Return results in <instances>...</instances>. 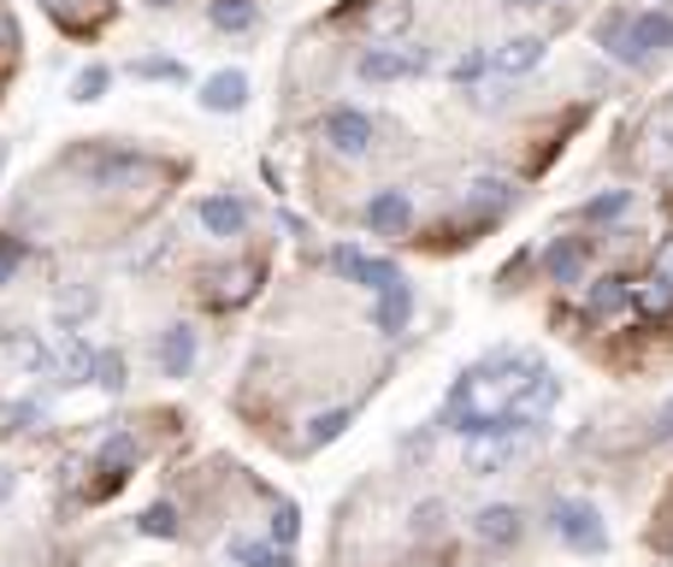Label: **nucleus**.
I'll list each match as a JSON object with an SVG mask.
<instances>
[{
  "label": "nucleus",
  "mask_w": 673,
  "mask_h": 567,
  "mask_svg": "<svg viewBox=\"0 0 673 567\" xmlns=\"http://www.w3.org/2000/svg\"><path fill=\"white\" fill-rule=\"evenodd\" d=\"M413 24V0H367V36L372 42H396Z\"/></svg>",
  "instance_id": "6ab92c4d"
},
{
  "label": "nucleus",
  "mask_w": 673,
  "mask_h": 567,
  "mask_svg": "<svg viewBox=\"0 0 673 567\" xmlns=\"http://www.w3.org/2000/svg\"><path fill=\"white\" fill-rule=\"evenodd\" d=\"M485 72H491V54H485V48H467V54L449 65V77H455V83H473V77H485Z\"/></svg>",
  "instance_id": "f704fd0d"
},
{
  "label": "nucleus",
  "mask_w": 673,
  "mask_h": 567,
  "mask_svg": "<svg viewBox=\"0 0 673 567\" xmlns=\"http://www.w3.org/2000/svg\"><path fill=\"white\" fill-rule=\"evenodd\" d=\"M514 189L508 178H467V189H461V201H467V213H479V219H496V213H508L514 208Z\"/></svg>",
  "instance_id": "4468645a"
},
{
  "label": "nucleus",
  "mask_w": 673,
  "mask_h": 567,
  "mask_svg": "<svg viewBox=\"0 0 673 567\" xmlns=\"http://www.w3.org/2000/svg\"><path fill=\"white\" fill-rule=\"evenodd\" d=\"M632 307L644 319H667L673 314V279H655V272H650L644 284H632Z\"/></svg>",
  "instance_id": "5701e85b"
},
{
  "label": "nucleus",
  "mask_w": 673,
  "mask_h": 567,
  "mask_svg": "<svg viewBox=\"0 0 673 567\" xmlns=\"http://www.w3.org/2000/svg\"><path fill=\"white\" fill-rule=\"evenodd\" d=\"M24 261H30L24 237H0V284H12V272H19Z\"/></svg>",
  "instance_id": "c9c22d12"
},
{
  "label": "nucleus",
  "mask_w": 673,
  "mask_h": 567,
  "mask_svg": "<svg viewBox=\"0 0 673 567\" xmlns=\"http://www.w3.org/2000/svg\"><path fill=\"white\" fill-rule=\"evenodd\" d=\"M143 154H136V148H107V154H95V160L90 166H83V171H90V183L95 189H125V183H136V178H143Z\"/></svg>",
  "instance_id": "6e6552de"
},
{
  "label": "nucleus",
  "mask_w": 673,
  "mask_h": 567,
  "mask_svg": "<svg viewBox=\"0 0 673 567\" xmlns=\"http://www.w3.org/2000/svg\"><path fill=\"white\" fill-rule=\"evenodd\" d=\"M585 261H591V237H556V243L544 249L549 284H579L585 279Z\"/></svg>",
  "instance_id": "1a4fd4ad"
},
{
  "label": "nucleus",
  "mask_w": 673,
  "mask_h": 567,
  "mask_svg": "<svg viewBox=\"0 0 673 567\" xmlns=\"http://www.w3.org/2000/svg\"><path fill=\"white\" fill-rule=\"evenodd\" d=\"M508 7H544V0H508Z\"/></svg>",
  "instance_id": "37998d69"
},
{
  "label": "nucleus",
  "mask_w": 673,
  "mask_h": 567,
  "mask_svg": "<svg viewBox=\"0 0 673 567\" xmlns=\"http://www.w3.org/2000/svg\"><path fill=\"white\" fill-rule=\"evenodd\" d=\"M296 538H302V508L296 503H278V508H272V544L290 549Z\"/></svg>",
  "instance_id": "c756f323"
},
{
  "label": "nucleus",
  "mask_w": 673,
  "mask_h": 567,
  "mask_svg": "<svg viewBox=\"0 0 673 567\" xmlns=\"http://www.w3.org/2000/svg\"><path fill=\"white\" fill-rule=\"evenodd\" d=\"M224 556H231L236 567H296V561H290V549H278V544H249V538H231V544H224Z\"/></svg>",
  "instance_id": "b1692460"
},
{
  "label": "nucleus",
  "mask_w": 673,
  "mask_h": 567,
  "mask_svg": "<svg viewBox=\"0 0 673 567\" xmlns=\"http://www.w3.org/2000/svg\"><path fill=\"white\" fill-rule=\"evenodd\" d=\"M42 7H48V12H54V19H60V24H72V19H77V0H42Z\"/></svg>",
  "instance_id": "a19ab883"
},
{
  "label": "nucleus",
  "mask_w": 673,
  "mask_h": 567,
  "mask_svg": "<svg viewBox=\"0 0 673 567\" xmlns=\"http://www.w3.org/2000/svg\"><path fill=\"white\" fill-rule=\"evenodd\" d=\"M136 461H143V443H136V432H113V438H101V450H95V468L107 473V491L125 473H136Z\"/></svg>",
  "instance_id": "2eb2a0df"
},
{
  "label": "nucleus",
  "mask_w": 673,
  "mask_h": 567,
  "mask_svg": "<svg viewBox=\"0 0 673 567\" xmlns=\"http://www.w3.org/2000/svg\"><path fill=\"white\" fill-rule=\"evenodd\" d=\"M7 355L19 360V372H30V378H48V372H60V349L54 343H42L36 332H19L7 343Z\"/></svg>",
  "instance_id": "a211bd4d"
},
{
  "label": "nucleus",
  "mask_w": 673,
  "mask_h": 567,
  "mask_svg": "<svg viewBox=\"0 0 673 567\" xmlns=\"http://www.w3.org/2000/svg\"><path fill=\"white\" fill-rule=\"evenodd\" d=\"M673 48V19L667 12H632V30H627V48H620V65H632V72H644L650 60H662Z\"/></svg>",
  "instance_id": "7ed1b4c3"
},
{
  "label": "nucleus",
  "mask_w": 673,
  "mask_h": 567,
  "mask_svg": "<svg viewBox=\"0 0 673 567\" xmlns=\"http://www.w3.org/2000/svg\"><path fill=\"white\" fill-rule=\"evenodd\" d=\"M655 143H662V160L673 154V118H662V125H655Z\"/></svg>",
  "instance_id": "79ce46f5"
},
{
  "label": "nucleus",
  "mask_w": 673,
  "mask_h": 567,
  "mask_svg": "<svg viewBox=\"0 0 673 567\" xmlns=\"http://www.w3.org/2000/svg\"><path fill=\"white\" fill-rule=\"evenodd\" d=\"M349 426H355V408H325V414L307 420V450H319V443H337Z\"/></svg>",
  "instance_id": "393cba45"
},
{
  "label": "nucleus",
  "mask_w": 673,
  "mask_h": 567,
  "mask_svg": "<svg viewBox=\"0 0 673 567\" xmlns=\"http://www.w3.org/2000/svg\"><path fill=\"white\" fill-rule=\"evenodd\" d=\"M95 284H77V290H65V296H60V325H77L83 314H95Z\"/></svg>",
  "instance_id": "7c9ffc66"
},
{
  "label": "nucleus",
  "mask_w": 673,
  "mask_h": 567,
  "mask_svg": "<svg viewBox=\"0 0 673 567\" xmlns=\"http://www.w3.org/2000/svg\"><path fill=\"white\" fill-rule=\"evenodd\" d=\"M390 284H402V272H396V261H367V279H360V290H372V296H385Z\"/></svg>",
  "instance_id": "e433bc0d"
},
{
  "label": "nucleus",
  "mask_w": 673,
  "mask_h": 567,
  "mask_svg": "<svg viewBox=\"0 0 673 567\" xmlns=\"http://www.w3.org/2000/svg\"><path fill=\"white\" fill-rule=\"evenodd\" d=\"M655 279H673V237L655 243Z\"/></svg>",
  "instance_id": "4c0bfd02"
},
{
  "label": "nucleus",
  "mask_w": 673,
  "mask_h": 567,
  "mask_svg": "<svg viewBox=\"0 0 673 567\" xmlns=\"http://www.w3.org/2000/svg\"><path fill=\"white\" fill-rule=\"evenodd\" d=\"M207 24L224 30V36H249L261 24V12H254V0H207Z\"/></svg>",
  "instance_id": "412c9836"
},
{
  "label": "nucleus",
  "mask_w": 673,
  "mask_h": 567,
  "mask_svg": "<svg viewBox=\"0 0 673 567\" xmlns=\"http://www.w3.org/2000/svg\"><path fill=\"white\" fill-rule=\"evenodd\" d=\"M544 36H508L503 48L491 54V72H503V77H526V72H538L544 65Z\"/></svg>",
  "instance_id": "ddd939ff"
},
{
  "label": "nucleus",
  "mask_w": 673,
  "mask_h": 567,
  "mask_svg": "<svg viewBox=\"0 0 673 567\" xmlns=\"http://www.w3.org/2000/svg\"><path fill=\"white\" fill-rule=\"evenodd\" d=\"M95 385L107 390V397H118V390H125V355H118V349H101V355H95Z\"/></svg>",
  "instance_id": "c85d7f7f"
},
{
  "label": "nucleus",
  "mask_w": 673,
  "mask_h": 567,
  "mask_svg": "<svg viewBox=\"0 0 673 567\" xmlns=\"http://www.w3.org/2000/svg\"><path fill=\"white\" fill-rule=\"evenodd\" d=\"M632 307V279H620V272H602V279L585 290V319H614Z\"/></svg>",
  "instance_id": "f8f14e48"
},
{
  "label": "nucleus",
  "mask_w": 673,
  "mask_h": 567,
  "mask_svg": "<svg viewBox=\"0 0 673 567\" xmlns=\"http://www.w3.org/2000/svg\"><path fill=\"white\" fill-rule=\"evenodd\" d=\"M136 532H143V538H178L183 521H178V508H171V503H148L143 514H136Z\"/></svg>",
  "instance_id": "a878e982"
},
{
  "label": "nucleus",
  "mask_w": 673,
  "mask_h": 567,
  "mask_svg": "<svg viewBox=\"0 0 673 567\" xmlns=\"http://www.w3.org/2000/svg\"><path fill=\"white\" fill-rule=\"evenodd\" d=\"M627 208H632V189H609V196L585 201V219H591V225H602V219H620Z\"/></svg>",
  "instance_id": "473e14b6"
},
{
  "label": "nucleus",
  "mask_w": 673,
  "mask_h": 567,
  "mask_svg": "<svg viewBox=\"0 0 673 567\" xmlns=\"http://www.w3.org/2000/svg\"><path fill=\"white\" fill-rule=\"evenodd\" d=\"M367 261H372V254H360V249H349V243H337L332 254H325V266H332L337 279H349V284L367 279Z\"/></svg>",
  "instance_id": "bb28decb"
},
{
  "label": "nucleus",
  "mask_w": 673,
  "mask_h": 567,
  "mask_svg": "<svg viewBox=\"0 0 673 567\" xmlns=\"http://www.w3.org/2000/svg\"><path fill=\"white\" fill-rule=\"evenodd\" d=\"M650 438H655V443H667V438H673V402H662V414H655Z\"/></svg>",
  "instance_id": "58836bf2"
},
{
  "label": "nucleus",
  "mask_w": 673,
  "mask_h": 567,
  "mask_svg": "<svg viewBox=\"0 0 673 567\" xmlns=\"http://www.w3.org/2000/svg\"><path fill=\"white\" fill-rule=\"evenodd\" d=\"M367 225H372V237H408L413 231V196L408 189H378L367 201Z\"/></svg>",
  "instance_id": "0eeeda50"
},
{
  "label": "nucleus",
  "mask_w": 673,
  "mask_h": 567,
  "mask_svg": "<svg viewBox=\"0 0 673 567\" xmlns=\"http://www.w3.org/2000/svg\"><path fill=\"white\" fill-rule=\"evenodd\" d=\"M0 171H7V143H0Z\"/></svg>",
  "instance_id": "a18cd8bd"
},
{
  "label": "nucleus",
  "mask_w": 673,
  "mask_h": 567,
  "mask_svg": "<svg viewBox=\"0 0 673 567\" xmlns=\"http://www.w3.org/2000/svg\"><path fill=\"white\" fill-rule=\"evenodd\" d=\"M107 83H113L107 65H83V72L72 77V101H101V95H107Z\"/></svg>",
  "instance_id": "2f4dec72"
},
{
  "label": "nucleus",
  "mask_w": 673,
  "mask_h": 567,
  "mask_svg": "<svg viewBox=\"0 0 673 567\" xmlns=\"http://www.w3.org/2000/svg\"><path fill=\"white\" fill-rule=\"evenodd\" d=\"M538 438H544V426H538V432H508V438H467V473H473V479L503 473L508 461H520Z\"/></svg>",
  "instance_id": "20e7f679"
},
{
  "label": "nucleus",
  "mask_w": 673,
  "mask_h": 567,
  "mask_svg": "<svg viewBox=\"0 0 673 567\" xmlns=\"http://www.w3.org/2000/svg\"><path fill=\"white\" fill-rule=\"evenodd\" d=\"M201 107L207 113H243L249 107V72H213L201 83Z\"/></svg>",
  "instance_id": "f3484780"
},
{
  "label": "nucleus",
  "mask_w": 673,
  "mask_h": 567,
  "mask_svg": "<svg viewBox=\"0 0 673 567\" xmlns=\"http://www.w3.org/2000/svg\"><path fill=\"white\" fill-rule=\"evenodd\" d=\"M408 319H413V284L408 279L390 284L385 296H372V332L396 337V332H408Z\"/></svg>",
  "instance_id": "dca6fc26"
},
{
  "label": "nucleus",
  "mask_w": 673,
  "mask_h": 567,
  "mask_svg": "<svg viewBox=\"0 0 673 567\" xmlns=\"http://www.w3.org/2000/svg\"><path fill=\"white\" fill-rule=\"evenodd\" d=\"M12 491H19V473H12V468H7V461H0V508H7V503H12Z\"/></svg>",
  "instance_id": "ea45409f"
},
{
  "label": "nucleus",
  "mask_w": 673,
  "mask_h": 567,
  "mask_svg": "<svg viewBox=\"0 0 673 567\" xmlns=\"http://www.w3.org/2000/svg\"><path fill=\"white\" fill-rule=\"evenodd\" d=\"M196 219H201L213 237H243V231H249V201H243V196H201Z\"/></svg>",
  "instance_id": "9b49d317"
},
{
  "label": "nucleus",
  "mask_w": 673,
  "mask_h": 567,
  "mask_svg": "<svg viewBox=\"0 0 673 567\" xmlns=\"http://www.w3.org/2000/svg\"><path fill=\"white\" fill-rule=\"evenodd\" d=\"M556 402H561V378L549 372V367H538V372H532L520 390H514V402H508V408H514L520 420H544Z\"/></svg>",
  "instance_id": "9d476101"
},
{
  "label": "nucleus",
  "mask_w": 673,
  "mask_h": 567,
  "mask_svg": "<svg viewBox=\"0 0 673 567\" xmlns=\"http://www.w3.org/2000/svg\"><path fill=\"white\" fill-rule=\"evenodd\" d=\"M189 367H196V332H189V325H166L160 332V372L189 378Z\"/></svg>",
  "instance_id": "aec40b11"
},
{
  "label": "nucleus",
  "mask_w": 673,
  "mask_h": 567,
  "mask_svg": "<svg viewBox=\"0 0 673 567\" xmlns=\"http://www.w3.org/2000/svg\"><path fill=\"white\" fill-rule=\"evenodd\" d=\"M136 77L143 83H183L189 65L183 60H136Z\"/></svg>",
  "instance_id": "72a5a7b5"
},
{
  "label": "nucleus",
  "mask_w": 673,
  "mask_h": 567,
  "mask_svg": "<svg viewBox=\"0 0 673 567\" xmlns=\"http://www.w3.org/2000/svg\"><path fill=\"white\" fill-rule=\"evenodd\" d=\"M213 284H219V290H213V302H219V307H236V302H249V296H254V284H261V266L243 261V266L219 272Z\"/></svg>",
  "instance_id": "4be33fe9"
},
{
  "label": "nucleus",
  "mask_w": 673,
  "mask_h": 567,
  "mask_svg": "<svg viewBox=\"0 0 673 567\" xmlns=\"http://www.w3.org/2000/svg\"><path fill=\"white\" fill-rule=\"evenodd\" d=\"M443 521H449V508L438 503V496H425V503L408 514V532H413V538H438V532H443Z\"/></svg>",
  "instance_id": "cd10ccee"
},
{
  "label": "nucleus",
  "mask_w": 673,
  "mask_h": 567,
  "mask_svg": "<svg viewBox=\"0 0 673 567\" xmlns=\"http://www.w3.org/2000/svg\"><path fill=\"white\" fill-rule=\"evenodd\" d=\"M148 7H178V0H148Z\"/></svg>",
  "instance_id": "c03bdc74"
},
{
  "label": "nucleus",
  "mask_w": 673,
  "mask_h": 567,
  "mask_svg": "<svg viewBox=\"0 0 673 567\" xmlns=\"http://www.w3.org/2000/svg\"><path fill=\"white\" fill-rule=\"evenodd\" d=\"M549 532L579 549V556H609V526H602V514L591 503H579V496H561V503H549Z\"/></svg>",
  "instance_id": "f257e3e1"
},
{
  "label": "nucleus",
  "mask_w": 673,
  "mask_h": 567,
  "mask_svg": "<svg viewBox=\"0 0 673 567\" xmlns=\"http://www.w3.org/2000/svg\"><path fill=\"white\" fill-rule=\"evenodd\" d=\"M319 136H325V148H332V154H343V160H360V154L372 148V118L360 107H332V113H325V125H319Z\"/></svg>",
  "instance_id": "39448f33"
},
{
  "label": "nucleus",
  "mask_w": 673,
  "mask_h": 567,
  "mask_svg": "<svg viewBox=\"0 0 673 567\" xmlns=\"http://www.w3.org/2000/svg\"><path fill=\"white\" fill-rule=\"evenodd\" d=\"M467 526H473V538L485 544V549H514V544L526 538V514L514 508V503H485Z\"/></svg>",
  "instance_id": "423d86ee"
},
{
  "label": "nucleus",
  "mask_w": 673,
  "mask_h": 567,
  "mask_svg": "<svg viewBox=\"0 0 673 567\" xmlns=\"http://www.w3.org/2000/svg\"><path fill=\"white\" fill-rule=\"evenodd\" d=\"M420 72H431V54H425V48L372 42L367 54L355 60V77H360V83H408V77H420Z\"/></svg>",
  "instance_id": "f03ea898"
}]
</instances>
